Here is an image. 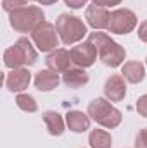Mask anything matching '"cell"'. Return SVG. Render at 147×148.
Instances as JSON below:
<instances>
[{"label": "cell", "mask_w": 147, "mask_h": 148, "mask_svg": "<svg viewBox=\"0 0 147 148\" xmlns=\"http://www.w3.org/2000/svg\"><path fill=\"white\" fill-rule=\"evenodd\" d=\"M88 41H92L97 48V53H99V59L109 66V67H118L125 62V57H126V52L125 48L116 43L114 40H111V36H107L106 33L102 31H94V33H88Z\"/></svg>", "instance_id": "6da1fadb"}, {"label": "cell", "mask_w": 147, "mask_h": 148, "mask_svg": "<svg viewBox=\"0 0 147 148\" xmlns=\"http://www.w3.org/2000/svg\"><path fill=\"white\" fill-rule=\"evenodd\" d=\"M37 60L38 52L26 36H21L3 52V64L9 69H21L24 66H33Z\"/></svg>", "instance_id": "7a4b0ae2"}, {"label": "cell", "mask_w": 147, "mask_h": 148, "mask_svg": "<svg viewBox=\"0 0 147 148\" xmlns=\"http://www.w3.org/2000/svg\"><path fill=\"white\" fill-rule=\"evenodd\" d=\"M87 114L90 115L92 121H95L99 126L106 127V129H114L121 124L123 121V115L121 112L118 110L114 105H111L109 100L106 98H94L90 103H88V109Z\"/></svg>", "instance_id": "3957f363"}, {"label": "cell", "mask_w": 147, "mask_h": 148, "mask_svg": "<svg viewBox=\"0 0 147 148\" xmlns=\"http://www.w3.org/2000/svg\"><path fill=\"white\" fill-rule=\"evenodd\" d=\"M55 28H57L59 38L64 45L80 43L83 36L88 35L87 24L78 16H71V14H61L55 19Z\"/></svg>", "instance_id": "277c9868"}, {"label": "cell", "mask_w": 147, "mask_h": 148, "mask_svg": "<svg viewBox=\"0 0 147 148\" xmlns=\"http://www.w3.org/2000/svg\"><path fill=\"white\" fill-rule=\"evenodd\" d=\"M43 21L45 14L38 5H28L9 14V23L17 33H33V29Z\"/></svg>", "instance_id": "5b68a950"}, {"label": "cell", "mask_w": 147, "mask_h": 148, "mask_svg": "<svg viewBox=\"0 0 147 148\" xmlns=\"http://www.w3.org/2000/svg\"><path fill=\"white\" fill-rule=\"evenodd\" d=\"M31 41L35 43V47L40 52L50 53L52 50H55L59 47V41H61L55 24H52L49 21H43L42 24H38L31 33Z\"/></svg>", "instance_id": "8992f818"}, {"label": "cell", "mask_w": 147, "mask_h": 148, "mask_svg": "<svg viewBox=\"0 0 147 148\" xmlns=\"http://www.w3.org/2000/svg\"><path fill=\"white\" fill-rule=\"evenodd\" d=\"M137 16L133 10L119 7L111 12L109 19V31L114 35H128L137 28Z\"/></svg>", "instance_id": "52a82bcc"}, {"label": "cell", "mask_w": 147, "mask_h": 148, "mask_svg": "<svg viewBox=\"0 0 147 148\" xmlns=\"http://www.w3.org/2000/svg\"><path fill=\"white\" fill-rule=\"evenodd\" d=\"M69 53H71V60H73L74 66L83 67V69L94 66V62L97 60V55H99L95 45L92 41H88V40L83 41V43H78L76 47H73L69 50Z\"/></svg>", "instance_id": "ba28073f"}, {"label": "cell", "mask_w": 147, "mask_h": 148, "mask_svg": "<svg viewBox=\"0 0 147 148\" xmlns=\"http://www.w3.org/2000/svg\"><path fill=\"white\" fill-rule=\"evenodd\" d=\"M85 19L88 23L90 28H94L95 31H101V29H109V19H111V12L102 7V5H97V3H92L87 7L85 10Z\"/></svg>", "instance_id": "9c48e42d"}, {"label": "cell", "mask_w": 147, "mask_h": 148, "mask_svg": "<svg viewBox=\"0 0 147 148\" xmlns=\"http://www.w3.org/2000/svg\"><path fill=\"white\" fill-rule=\"evenodd\" d=\"M45 64H47V69H52L55 73H66L69 67H73L71 53L64 48H55L50 53H47Z\"/></svg>", "instance_id": "30bf717a"}, {"label": "cell", "mask_w": 147, "mask_h": 148, "mask_svg": "<svg viewBox=\"0 0 147 148\" xmlns=\"http://www.w3.org/2000/svg\"><path fill=\"white\" fill-rule=\"evenodd\" d=\"M31 83V73L24 67L21 69H12L5 77V86L10 93H21L24 91Z\"/></svg>", "instance_id": "8fae6325"}, {"label": "cell", "mask_w": 147, "mask_h": 148, "mask_svg": "<svg viewBox=\"0 0 147 148\" xmlns=\"http://www.w3.org/2000/svg\"><path fill=\"white\" fill-rule=\"evenodd\" d=\"M104 95L109 102H121L126 95V83L125 77L119 74H112L106 79L104 84Z\"/></svg>", "instance_id": "7c38bea8"}, {"label": "cell", "mask_w": 147, "mask_h": 148, "mask_svg": "<svg viewBox=\"0 0 147 148\" xmlns=\"http://www.w3.org/2000/svg\"><path fill=\"white\" fill-rule=\"evenodd\" d=\"M61 77L59 73L52 71V69H42L35 74V88L40 91H52L57 88Z\"/></svg>", "instance_id": "4fadbf2b"}, {"label": "cell", "mask_w": 147, "mask_h": 148, "mask_svg": "<svg viewBox=\"0 0 147 148\" xmlns=\"http://www.w3.org/2000/svg\"><path fill=\"white\" fill-rule=\"evenodd\" d=\"M121 76L128 81V83H133V84H139L144 81L146 77V67L142 62L139 60H130V62H125L121 66Z\"/></svg>", "instance_id": "5bb4252c"}, {"label": "cell", "mask_w": 147, "mask_h": 148, "mask_svg": "<svg viewBox=\"0 0 147 148\" xmlns=\"http://www.w3.org/2000/svg\"><path fill=\"white\" fill-rule=\"evenodd\" d=\"M66 124L73 133H85L90 129V115L81 110H69L66 114Z\"/></svg>", "instance_id": "9a60e30c"}, {"label": "cell", "mask_w": 147, "mask_h": 148, "mask_svg": "<svg viewBox=\"0 0 147 148\" xmlns=\"http://www.w3.org/2000/svg\"><path fill=\"white\" fill-rule=\"evenodd\" d=\"M62 83L68 88H81L88 83V74L83 67H69L66 73H62Z\"/></svg>", "instance_id": "2e32d148"}, {"label": "cell", "mask_w": 147, "mask_h": 148, "mask_svg": "<svg viewBox=\"0 0 147 148\" xmlns=\"http://www.w3.org/2000/svg\"><path fill=\"white\" fill-rule=\"evenodd\" d=\"M43 122H45L50 136H61L64 133V119L59 112L47 110L43 114Z\"/></svg>", "instance_id": "e0dca14e"}, {"label": "cell", "mask_w": 147, "mask_h": 148, "mask_svg": "<svg viewBox=\"0 0 147 148\" xmlns=\"http://www.w3.org/2000/svg\"><path fill=\"white\" fill-rule=\"evenodd\" d=\"M88 143H90V148H111L112 138L104 129H92L88 134Z\"/></svg>", "instance_id": "ac0fdd59"}, {"label": "cell", "mask_w": 147, "mask_h": 148, "mask_svg": "<svg viewBox=\"0 0 147 148\" xmlns=\"http://www.w3.org/2000/svg\"><path fill=\"white\" fill-rule=\"evenodd\" d=\"M16 105H17L23 112H30V114H33V112L38 110L37 100H35L31 95H28V93H19V95L16 97Z\"/></svg>", "instance_id": "d6986e66"}, {"label": "cell", "mask_w": 147, "mask_h": 148, "mask_svg": "<svg viewBox=\"0 0 147 148\" xmlns=\"http://www.w3.org/2000/svg\"><path fill=\"white\" fill-rule=\"evenodd\" d=\"M28 2L30 0H3L2 2V7L5 12H14L17 9H23V7H28Z\"/></svg>", "instance_id": "ffe728a7"}, {"label": "cell", "mask_w": 147, "mask_h": 148, "mask_svg": "<svg viewBox=\"0 0 147 148\" xmlns=\"http://www.w3.org/2000/svg\"><path fill=\"white\" fill-rule=\"evenodd\" d=\"M135 148H147V129H140L135 136Z\"/></svg>", "instance_id": "44dd1931"}, {"label": "cell", "mask_w": 147, "mask_h": 148, "mask_svg": "<svg viewBox=\"0 0 147 148\" xmlns=\"http://www.w3.org/2000/svg\"><path fill=\"white\" fill-rule=\"evenodd\" d=\"M137 110H139V114L142 117L147 119V95L139 97V100H137Z\"/></svg>", "instance_id": "7402d4cb"}, {"label": "cell", "mask_w": 147, "mask_h": 148, "mask_svg": "<svg viewBox=\"0 0 147 148\" xmlns=\"http://www.w3.org/2000/svg\"><path fill=\"white\" fill-rule=\"evenodd\" d=\"M123 0H92V3H97V5H102V7H114V5H119Z\"/></svg>", "instance_id": "603a6c76"}, {"label": "cell", "mask_w": 147, "mask_h": 148, "mask_svg": "<svg viewBox=\"0 0 147 148\" xmlns=\"http://www.w3.org/2000/svg\"><path fill=\"white\" fill-rule=\"evenodd\" d=\"M137 35H139V38H140L144 43H147V19L140 23V26H139V33H137Z\"/></svg>", "instance_id": "cb8c5ba5"}, {"label": "cell", "mask_w": 147, "mask_h": 148, "mask_svg": "<svg viewBox=\"0 0 147 148\" xmlns=\"http://www.w3.org/2000/svg\"><path fill=\"white\" fill-rule=\"evenodd\" d=\"M64 2H66V5L71 7V9H81L83 5H87L88 0H64Z\"/></svg>", "instance_id": "d4e9b609"}, {"label": "cell", "mask_w": 147, "mask_h": 148, "mask_svg": "<svg viewBox=\"0 0 147 148\" xmlns=\"http://www.w3.org/2000/svg\"><path fill=\"white\" fill-rule=\"evenodd\" d=\"M57 0H38V3L40 5H52V3H55Z\"/></svg>", "instance_id": "484cf974"}, {"label": "cell", "mask_w": 147, "mask_h": 148, "mask_svg": "<svg viewBox=\"0 0 147 148\" xmlns=\"http://www.w3.org/2000/svg\"><path fill=\"white\" fill-rule=\"evenodd\" d=\"M30 2H38V0H30Z\"/></svg>", "instance_id": "4316f807"}, {"label": "cell", "mask_w": 147, "mask_h": 148, "mask_svg": "<svg viewBox=\"0 0 147 148\" xmlns=\"http://www.w3.org/2000/svg\"><path fill=\"white\" fill-rule=\"evenodd\" d=\"M146 64H147V59H146Z\"/></svg>", "instance_id": "83f0119b"}]
</instances>
